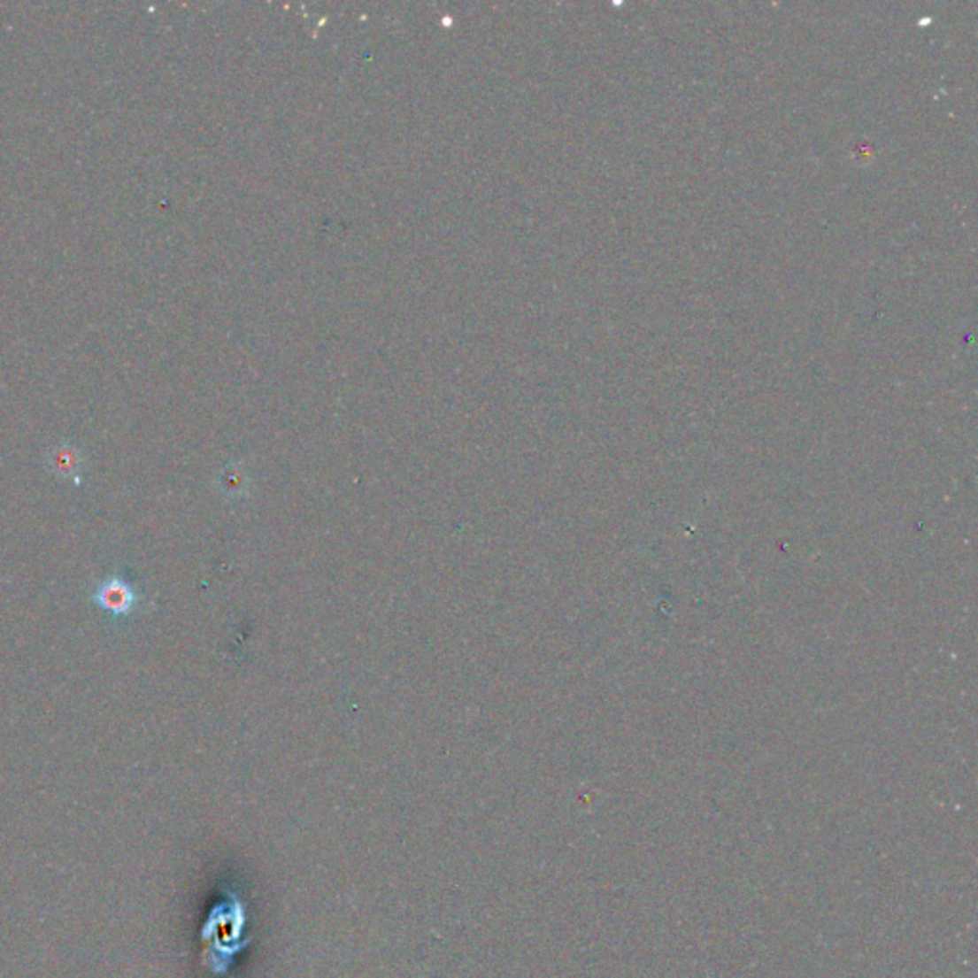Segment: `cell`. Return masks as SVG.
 <instances>
[{
  "mask_svg": "<svg viewBox=\"0 0 978 978\" xmlns=\"http://www.w3.org/2000/svg\"><path fill=\"white\" fill-rule=\"evenodd\" d=\"M245 931V910L243 904L235 897L229 895L227 900L216 905L211 913V920L204 927V940H209V946L212 950L211 967L214 973L224 974L235 953L247 946L249 940H241V935Z\"/></svg>",
  "mask_w": 978,
  "mask_h": 978,
  "instance_id": "1",
  "label": "cell"
},
{
  "mask_svg": "<svg viewBox=\"0 0 978 978\" xmlns=\"http://www.w3.org/2000/svg\"><path fill=\"white\" fill-rule=\"evenodd\" d=\"M94 600L100 606L113 615H127L132 608H135L136 595L125 581H120L119 577H112L110 581H105L98 587L94 595Z\"/></svg>",
  "mask_w": 978,
  "mask_h": 978,
  "instance_id": "2",
  "label": "cell"
},
{
  "mask_svg": "<svg viewBox=\"0 0 978 978\" xmlns=\"http://www.w3.org/2000/svg\"><path fill=\"white\" fill-rule=\"evenodd\" d=\"M48 465L54 470L59 478H77L79 480V466L81 458L79 453L71 448H58L48 457Z\"/></svg>",
  "mask_w": 978,
  "mask_h": 978,
  "instance_id": "3",
  "label": "cell"
}]
</instances>
